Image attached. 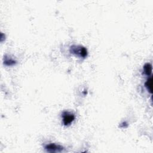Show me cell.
Masks as SVG:
<instances>
[{"instance_id":"obj_1","label":"cell","mask_w":153,"mask_h":153,"mask_svg":"<svg viewBox=\"0 0 153 153\" xmlns=\"http://www.w3.org/2000/svg\"><path fill=\"white\" fill-rule=\"evenodd\" d=\"M70 52L80 57H85L87 56V49L81 45H72L70 48Z\"/></svg>"},{"instance_id":"obj_2","label":"cell","mask_w":153,"mask_h":153,"mask_svg":"<svg viewBox=\"0 0 153 153\" xmlns=\"http://www.w3.org/2000/svg\"><path fill=\"white\" fill-rule=\"evenodd\" d=\"M62 117L63 118V123L65 126L69 125L74 121L75 119V115L74 114L68 111H64L62 113Z\"/></svg>"},{"instance_id":"obj_3","label":"cell","mask_w":153,"mask_h":153,"mask_svg":"<svg viewBox=\"0 0 153 153\" xmlns=\"http://www.w3.org/2000/svg\"><path fill=\"white\" fill-rule=\"evenodd\" d=\"M45 149L47 151L50 152H59L63 151V148L59 145L55 143H50L45 146Z\"/></svg>"},{"instance_id":"obj_4","label":"cell","mask_w":153,"mask_h":153,"mask_svg":"<svg viewBox=\"0 0 153 153\" xmlns=\"http://www.w3.org/2000/svg\"><path fill=\"white\" fill-rule=\"evenodd\" d=\"M144 74L148 76L151 75L152 73V65L151 63H147L143 66Z\"/></svg>"},{"instance_id":"obj_5","label":"cell","mask_w":153,"mask_h":153,"mask_svg":"<svg viewBox=\"0 0 153 153\" xmlns=\"http://www.w3.org/2000/svg\"><path fill=\"white\" fill-rule=\"evenodd\" d=\"M145 87L150 93H152V78L150 76L145 82Z\"/></svg>"}]
</instances>
